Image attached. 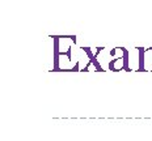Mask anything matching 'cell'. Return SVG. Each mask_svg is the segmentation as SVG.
<instances>
[{
    "instance_id": "6da1fadb",
    "label": "cell",
    "mask_w": 152,
    "mask_h": 141,
    "mask_svg": "<svg viewBox=\"0 0 152 141\" xmlns=\"http://www.w3.org/2000/svg\"><path fill=\"white\" fill-rule=\"evenodd\" d=\"M126 56H127V52H126V55L123 56V58H118L115 59V60H113L112 63H109V68L112 71H121L123 68H126Z\"/></svg>"
}]
</instances>
